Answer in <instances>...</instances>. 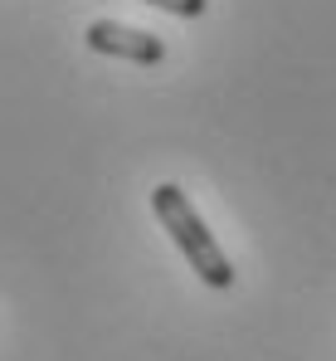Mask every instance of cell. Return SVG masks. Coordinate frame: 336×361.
Here are the masks:
<instances>
[{"label":"cell","instance_id":"6da1fadb","mask_svg":"<svg viewBox=\"0 0 336 361\" xmlns=\"http://www.w3.org/2000/svg\"><path fill=\"white\" fill-rule=\"evenodd\" d=\"M151 210H156L161 230L175 240V249L185 254V264L200 274V283H210V288H229V283H234V264H229V254H224L220 240L205 230L200 210L190 205V195H185L180 185L161 180V185L151 190Z\"/></svg>","mask_w":336,"mask_h":361},{"label":"cell","instance_id":"7a4b0ae2","mask_svg":"<svg viewBox=\"0 0 336 361\" xmlns=\"http://www.w3.org/2000/svg\"><path fill=\"white\" fill-rule=\"evenodd\" d=\"M83 39H88L93 54H108V59H127V63H161L166 59V44L156 35L117 25V20H93Z\"/></svg>","mask_w":336,"mask_h":361},{"label":"cell","instance_id":"3957f363","mask_svg":"<svg viewBox=\"0 0 336 361\" xmlns=\"http://www.w3.org/2000/svg\"><path fill=\"white\" fill-rule=\"evenodd\" d=\"M147 5L170 10V15H180V20H195V15H205V5H210V0H147Z\"/></svg>","mask_w":336,"mask_h":361}]
</instances>
